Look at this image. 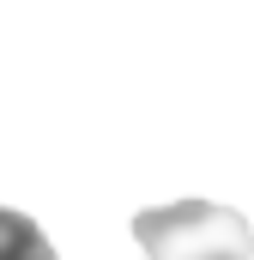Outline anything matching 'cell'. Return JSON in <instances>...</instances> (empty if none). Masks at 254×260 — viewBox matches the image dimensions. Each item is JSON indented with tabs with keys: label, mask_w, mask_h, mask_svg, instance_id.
Instances as JSON below:
<instances>
[{
	"label": "cell",
	"mask_w": 254,
	"mask_h": 260,
	"mask_svg": "<svg viewBox=\"0 0 254 260\" xmlns=\"http://www.w3.org/2000/svg\"><path fill=\"white\" fill-rule=\"evenodd\" d=\"M133 242L145 248V260H254L248 218L212 200H176L139 212Z\"/></svg>",
	"instance_id": "obj_1"
},
{
	"label": "cell",
	"mask_w": 254,
	"mask_h": 260,
	"mask_svg": "<svg viewBox=\"0 0 254 260\" xmlns=\"http://www.w3.org/2000/svg\"><path fill=\"white\" fill-rule=\"evenodd\" d=\"M0 260H55V242L43 236L37 218L0 206Z\"/></svg>",
	"instance_id": "obj_2"
}]
</instances>
